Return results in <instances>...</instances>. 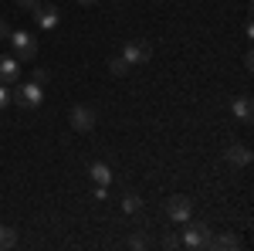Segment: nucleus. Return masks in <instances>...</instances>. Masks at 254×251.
<instances>
[{"mask_svg":"<svg viewBox=\"0 0 254 251\" xmlns=\"http://www.w3.org/2000/svg\"><path fill=\"white\" fill-rule=\"evenodd\" d=\"M231 112H234V119H241V122H251V119H254V102H251V95L234 98V102H231Z\"/></svg>","mask_w":254,"mask_h":251,"instance_id":"nucleus-10","label":"nucleus"},{"mask_svg":"<svg viewBox=\"0 0 254 251\" xmlns=\"http://www.w3.org/2000/svg\"><path fill=\"white\" fill-rule=\"evenodd\" d=\"M122 58H126L129 68H132V65H146V61H149V48H146V44H126V48H122Z\"/></svg>","mask_w":254,"mask_h":251,"instance_id":"nucleus-9","label":"nucleus"},{"mask_svg":"<svg viewBox=\"0 0 254 251\" xmlns=\"http://www.w3.org/2000/svg\"><path fill=\"white\" fill-rule=\"evenodd\" d=\"M68 119H71V129H78V133H92L98 126V112L92 105H75Z\"/></svg>","mask_w":254,"mask_h":251,"instance_id":"nucleus-3","label":"nucleus"},{"mask_svg":"<svg viewBox=\"0 0 254 251\" xmlns=\"http://www.w3.org/2000/svg\"><path fill=\"white\" fill-rule=\"evenodd\" d=\"M109 72H112V75H126V72H129V65H126V58H122V55H116V58L109 61Z\"/></svg>","mask_w":254,"mask_h":251,"instance_id":"nucleus-15","label":"nucleus"},{"mask_svg":"<svg viewBox=\"0 0 254 251\" xmlns=\"http://www.w3.org/2000/svg\"><path fill=\"white\" fill-rule=\"evenodd\" d=\"M14 3H17L20 10H31V14H34V10L41 7V0H14Z\"/></svg>","mask_w":254,"mask_h":251,"instance_id":"nucleus-17","label":"nucleus"},{"mask_svg":"<svg viewBox=\"0 0 254 251\" xmlns=\"http://www.w3.org/2000/svg\"><path fill=\"white\" fill-rule=\"evenodd\" d=\"M210 248H220V251L241 248V238H237V234H220V238H214V245H210Z\"/></svg>","mask_w":254,"mask_h":251,"instance_id":"nucleus-13","label":"nucleus"},{"mask_svg":"<svg viewBox=\"0 0 254 251\" xmlns=\"http://www.w3.org/2000/svg\"><path fill=\"white\" fill-rule=\"evenodd\" d=\"M41 102H44V88H41V85L27 82V85L17 88V105H24V109H38Z\"/></svg>","mask_w":254,"mask_h":251,"instance_id":"nucleus-5","label":"nucleus"},{"mask_svg":"<svg viewBox=\"0 0 254 251\" xmlns=\"http://www.w3.org/2000/svg\"><path fill=\"white\" fill-rule=\"evenodd\" d=\"M122 211H126V214H139V211H142V197H139L136 190L122 193Z\"/></svg>","mask_w":254,"mask_h":251,"instance_id":"nucleus-12","label":"nucleus"},{"mask_svg":"<svg viewBox=\"0 0 254 251\" xmlns=\"http://www.w3.org/2000/svg\"><path fill=\"white\" fill-rule=\"evenodd\" d=\"M163 248H180V238H176V234H166V241H163Z\"/></svg>","mask_w":254,"mask_h":251,"instance_id":"nucleus-20","label":"nucleus"},{"mask_svg":"<svg viewBox=\"0 0 254 251\" xmlns=\"http://www.w3.org/2000/svg\"><path fill=\"white\" fill-rule=\"evenodd\" d=\"M183 245H187V248H193V251H203V248H210V245H214V234H210V228H207L203 221H196V224H190V221H187Z\"/></svg>","mask_w":254,"mask_h":251,"instance_id":"nucleus-2","label":"nucleus"},{"mask_svg":"<svg viewBox=\"0 0 254 251\" xmlns=\"http://www.w3.org/2000/svg\"><path fill=\"white\" fill-rule=\"evenodd\" d=\"M227 163H231V167H237V170L251 167V150H248L244 143H231V146H227Z\"/></svg>","mask_w":254,"mask_h":251,"instance_id":"nucleus-8","label":"nucleus"},{"mask_svg":"<svg viewBox=\"0 0 254 251\" xmlns=\"http://www.w3.org/2000/svg\"><path fill=\"white\" fill-rule=\"evenodd\" d=\"M34 20H38L41 31H55V27H58V20H61V14H58V7H55V3H41L38 10H34Z\"/></svg>","mask_w":254,"mask_h":251,"instance_id":"nucleus-6","label":"nucleus"},{"mask_svg":"<svg viewBox=\"0 0 254 251\" xmlns=\"http://www.w3.org/2000/svg\"><path fill=\"white\" fill-rule=\"evenodd\" d=\"M88 173H92V180H95L98 187H109V183H112V170H109L105 163H92Z\"/></svg>","mask_w":254,"mask_h":251,"instance_id":"nucleus-11","label":"nucleus"},{"mask_svg":"<svg viewBox=\"0 0 254 251\" xmlns=\"http://www.w3.org/2000/svg\"><path fill=\"white\" fill-rule=\"evenodd\" d=\"M7 41H10L17 61H34L38 58V38H34V34H27V31H10Z\"/></svg>","mask_w":254,"mask_h":251,"instance_id":"nucleus-1","label":"nucleus"},{"mask_svg":"<svg viewBox=\"0 0 254 251\" xmlns=\"http://www.w3.org/2000/svg\"><path fill=\"white\" fill-rule=\"evenodd\" d=\"M20 78V65L14 55H0V85H14Z\"/></svg>","mask_w":254,"mask_h":251,"instance_id":"nucleus-7","label":"nucleus"},{"mask_svg":"<svg viewBox=\"0 0 254 251\" xmlns=\"http://www.w3.org/2000/svg\"><path fill=\"white\" fill-rule=\"evenodd\" d=\"M48 72H44V68H34V75H31V82H34V85H41V88H44V85H48Z\"/></svg>","mask_w":254,"mask_h":251,"instance_id":"nucleus-16","label":"nucleus"},{"mask_svg":"<svg viewBox=\"0 0 254 251\" xmlns=\"http://www.w3.org/2000/svg\"><path fill=\"white\" fill-rule=\"evenodd\" d=\"M129 248L142 251V248H146V238H142V234H136V238H132V241H129Z\"/></svg>","mask_w":254,"mask_h":251,"instance_id":"nucleus-19","label":"nucleus"},{"mask_svg":"<svg viewBox=\"0 0 254 251\" xmlns=\"http://www.w3.org/2000/svg\"><path fill=\"white\" fill-rule=\"evenodd\" d=\"M10 105V92H7V85H0V112Z\"/></svg>","mask_w":254,"mask_h":251,"instance_id":"nucleus-18","label":"nucleus"},{"mask_svg":"<svg viewBox=\"0 0 254 251\" xmlns=\"http://www.w3.org/2000/svg\"><path fill=\"white\" fill-rule=\"evenodd\" d=\"M190 214H193V200H190V197H170V200H166V217H170L173 224H187Z\"/></svg>","mask_w":254,"mask_h":251,"instance_id":"nucleus-4","label":"nucleus"},{"mask_svg":"<svg viewBox=\"0 0 254 251\" xmlns=\"http://www.w3.org/2000/svg\"><path fill=\"white\" fill-rule=\"evenodd\" d=\"M10 38V27H7V20H0V41Z\"/></svg>","mask_w":254,"mask_h":251,"instance_id":"nucleus-21","label":"nucleus"},{"mask_svg":"<svg viewBox=\"0 0 254 251\" xmlns=\"http://www.w3.org/2000/svg\"><path fill=\"white\" fill-rule=\"evenodd\" d=\"M78 3H81V7H92V3H95V0H78Z\"/></svg>","mask_w":254,"mask_h":251,"instance_id":"nucleus-22","label":"nucleus"},{"mask_svg":"<svg viewBox=\"0 0 254 251\" xmlns=\"http://www.w3.org/2000/svg\"><path fill=\"white\" fill-rule=\"evenodd\" d=\"M17 245V231H10V228H0V251H10Z\"/></svg>","mask_w":254,"mask_h":251,"instance_id":"nucleus-14","label":"nucleus"}]
</instances>
